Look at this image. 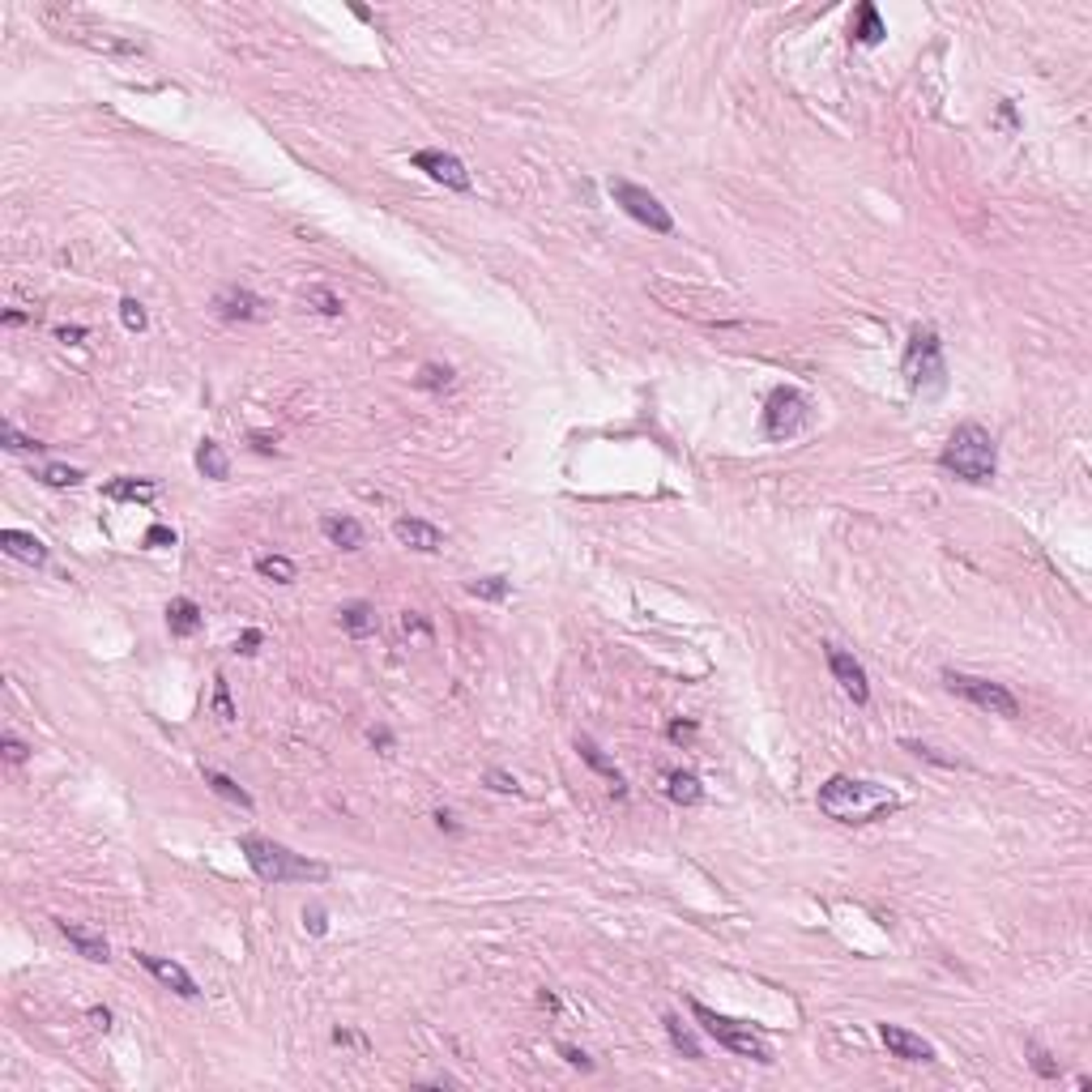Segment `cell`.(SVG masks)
<instances>
[{
    "instance_id": "cell-38",
    "label": "cell",
    "mask_w": 1092,
    "mask_h": 1092,
    "mask_svg": "<svg viewBox=\"0 0 1092 1092\" xmlns=\"http://www.w3.org/2000/svg\"><path fill=\"white\" fill-rule=\"evenodd\" d=\"M261 640H265L261 631H256V628H248V631H243V636H240V640H235V653H243V657H248V653H256V649H261Z\"/></svg>"
},
{
    "instance_id": "cell-14",
    "label": "cell",
    "mask_w": 1092,
    "mask_h": 1092,
    "mask_svg": "<svg viewBox=\"0 0 1092 1092\" xmlns=\"http://www.w3.org/2000/svg\"><path fill=\"white\" fill-rule=\"evenodd\" d=\"M0 551H4L9 559L30 563V568H43V563H48V546H43L34 534H26V530H0Z\"/></svg>"
},
{
    "instance_id": "cell-28",
    "label": "cell",
    "mask_w": 1092,
    "mask_h": 1092,
    "mask_svg": "<svg viewBox=\"0 0 1092 1092\" xmlns=\"http://www.w3.org/2000/svg\"><path fill=\"white\" fill-rule=\"evenodd\" d=\"M414 385H418V389H427V393H444L448 385H453V367L423 363V367H418V376H414Z\"/></svg>"
},
{
    "instance_id": "cell-15",
    "label": "cell",
    "mask_w": 1092,
    "mask_h": 1092,
    "mask_svg": "<svg viewBox=\"0 0 1092 1092\" xmlns=\"http://www.w3.org/2000/svg\"><path fill=\"white\" fill-rule=\"evenodd\" d=\"M56 926H60V935L77 947V956H86V960H95V965H107V960H111V947H107L103 935H95V930H86V926H77V922H56Z\"/></svg>"
},
{
    "instance_id": "cell-35",
    "label": "cell",
    "mask_w": 1092,
    "mask_h": 1092,
    "mask_svg": "<svg viewBox=\"0 0 1092 1092\" xmlns=\"http://www.w3.org/2000/svg\"><path fill=\"white\" fill-rule=\"evenodd\" d=\"M1028 1063H1033V1071H1037V1075H1045V1080H1058V1063H1054L1045 1050H1037V1045H1033V1058H1028Z\"/></svg>"
},
{
    "instance_id": "cell-49",
    "label": "cell",
    "mask_w": 1092,
    "mask_h": 1092,
    "mask_svg": "<svg viewBox=\"0 0 1092 1092\" xmlns=\"http://www.w3.org/2000/svg\"><path fill=\"white\" fill-rule=\"evenodd\" d=\"M998 116H1003V124H1007V128H1016V107H1012V103H1003V107H998Z\"/></svg>"
},
{
    "instance_id": "cell-47",
    "label": "cell",
    "mask_w": 1092,
    "mask_h": 1092,
    "mask_svg": "<svg viewBox=\"0 0 1092 1092\" xmlns=\"http://www.w3.org/2000/svg\"><path fill=\"white\" fill-rule=\"evenodd\" d=\"M86 1019H90L95 1028H103V1033L111 1028V1012H107V1007H90V1012H86Z\"/></svg>"
},
{
    "instance_id": "cell-17",
    "label": "cell",
    "mask_w": 1092,
    "mask_h": 1092,
    "mask_svg": "<svg viewBox=\"0 0 1092 1092\" xmlns=\"http://www.w3.org/2000/svg\"><path fill=\"white\" fill-rule=\"evenodd\" d=\"M320 534L329 538L333 546H341V551H359V546H363V538H367L363 525H359L355 516H333V512H329V516H320Z\"/></svg>"
},
{
    "instance_id": "cell-45",
    "label": "cell",
    "mask_w": 1092,
    "mask_h": 1092,
    "mask_svg": "<svg viewBox=\"0 0 1092 1092\" xmlns=\"http://www.w3.org/2000/svg\"><path fill=\"white\" fill-rule=\"evenodd\" d=\"M401 628L406 631H423V636H431V623L418 615V610H406V619H401Z\"/></svg>"
},
{
    "instance_id": "cell-8",
    "label": "cell",
    "mask_w": 1092,
    "mask_h": 1092,
    "mask_svg": "<svg viewBox=\"0 0 1092 1092\" xmlns=\"http://www.w3.org/2000/svg\"><path fill=\"white\" fill-rule=\"evenodd\" d=\"M943 683H947V691L965 696V700L977 704V708H981V713H990V717H1019V700L1007 691V687H1003V683L973 679V675H956V670H947Z\"/></svg>"
},
{
    "instance_id": "cell-4",
    "label": "cell",
    "mask_w": 1092,
    "mask_h": 1092,
    "mask_svg": "<svg viewBox=\"0 0 1092 1092\" xmlns=\"http://www.w3.org/2000/svg\"><path fill=\"white\" fill-rule=\"evenodd\" d=\"M905 380L913 393H943L947 389V363L943 346L935 338V329H913V338L905 346Z\"/></svg>"
},
{
    "instance_id": "cell-27",
    "label": "cell",
    "mask_w": 1092,
    "mask_h": 1092,
    "mask_svg": "<svg viewBox=\"0 0 1092 1092\" xmlns=\"http://www.w3.org/2000/svg\"><path fill=\"white\" fill-rule=\"evenodd\" d=\"M256 572L273 584H291L294 581V563L286 555H261L256 559Z\"/></svg>"
},
{
    "instance_id": "cell-29",
    "label": "cell",
    "mask_w": 1092,
    "mask_h": 1092,
    "mask_svg": "<svg viewBox=\"0 0 1092 1092\" xmlns=\"http://www.w3.org/2000/svg\"><path fill=\"white\" fill-rule=\"evenodd\" d=\"M470 593L483 598V602H504L508 598V581L504 577H478V581H470Z\"/></svg>"
},
{
    "instance_id": "cell-26",
    "label": "cell",
    "mask_w": 1092,
    "mask_h": 1092,
    "mask_svg": "<svg viewBox=\"0 0 1092 1092\" xmlns=\"http://www.w3.org/2000/svg\"><path fill=\"white\" fill-rule=\"evenodd\" d=\"M661 1024H666V1037L675 1042V1050H679V1054H687V1058H696V1063H700V1058H704V1050H700V1042L691 1037V1028H687V1024H683V1019L675 1016V1012H666V1016H661Z\"/></svg>"
},
{
    "instance_id": "cell-13",
    "label": "cell",
    "mask_w": 1092,
    "mask_h": 1092,
    "mask_svg": "<svg viewBox=\"0 0 1092 1092\" xmlns=\"http://www.w3.org/2000/svg\"><path fill=\"white\" fill-rule=\"evenodd\" d=\"M393 538L401 546H410V551H427V555L444 546V534H439L431 521H418V516H397L393 521Z\"/></svg>"
},
{
    "instance_id": "cell-11",
    "label": "cell",
    "mask_w": 1092,
    "mask_h": 1092,
    "mask_svg": "<svg viewBox=\"0 0 1092 1092\" xmlns=\"http://www.w3.org/2000/svg\"><path fill=\"white\" fill-rule=\"evenodd\" d=\"M879 1037L905 1063H935V1045L918 1037V1033H909V1028H900V1024H879Z\"/></svg>"
},
{
    "instance_id": "cell-31",
    "label": "cell",
    "mask_w": 1092,
    "mask_h": 1092,
    "mask_svg": "<svg viewBox=\"0 0 1092 1092\" xmlns=\"http://www.w3.org/2000/svg\"><path fill=\"white\" fill-rule=\"evenodd\" d=\"M0 439H4V448H9V453H39V448H43L39 439L22 436L13 423H0Z\"/></svg>"
},
{
    "instance_id": "cell-41",
    "label": "cell",
    "mask_w": 1092,
    "mask_h": 1092,
    "mask_svg": "<svg viewBox=\"0 0 1092 1092\" xmlns=\"http://www.w3.org/2000/svg\"><path fill=\"white\" fill-rule=\"evenodd\" d=\"M559 1054L572 1063V1067H581V1071H593V1063H589V1054L584 1050H577V1045H559Z\"/></svg>"
},
{
    "instance_id": "cell-39",
    "label": "cell",
    "mask_w": 1092,
    "mask_h": 1092,
    "mask_svg": "<svg viewBox=\"0 0 1092 1092\" xmlns=\"http://www.w3.org/2000/svg\"><path fill=\"white\" fill-rule=\"evenodd\" d=\"M146 546H175V530H167V525H149Z\"/></svg>"
},
{
    "instance_id": "cell-6",
    "label": "cell",
    "mask_w": 1092,
    "mask_h": 1092,
    "mask_svg": "<svg viewBox=\"0 0 1092 1092\" xmlns=\"http://www.w3.org/2000/svg\"><path fill=\"white\" fill-rule=\"evenodd\" d=\"M607 193L615 196V205H623V214L628 218H636L640 226H649L653 235H670L675 231V218H670V210L657 201L649 188H640V184H631V179H619V175H610L607 179Z\"/></svg>"
},
{
    "instance_id": "cell-18",
    "label": "cell",
    "mask_w": 1092,
    "mask_h": 1092,
    "mask_svg": "<svg viewBox=\"0 0 1092 1092\" xmlns=\"http://www.w3.org/2000/svg\"><path fill=\"white\" fill-rule=\"evenodd\" d=\"M201 623H205V615H201V607H196L193 598H175L167 607V628H171V636H196L201 631Z\"/></svg>"
},
{
    "instance_id": "cell-40",
    "label": "cell",
    "mask_w": 1092,
    "mask_h": 1092,
    "mask_svg": "<svg viewBox=\"0 0 1092 1092\" xmlns=\"http://www.w3.org/2000/svg\"><path fill=\"white\" fill-rule=\"evenodd\" d=\"M248 439H252V448H256L261 457H273V453H278V439L269 436V431H252Z\"/></svg>"
},
{
    "instance_id": "cell-42",
    "label": "cell",
    "mask_w": 1092,
    "mask_h": 1092,
    "mask_svg": "<svg viewBox=\"0 0 1092 1092\" xmlns=\"http://www.w3.org/2000/svg\"><path fill=\"white\" fill-rule=\"evenodd\" d=\"M303 926H308L312 935H325V930H329V922H325V909H316V905H312V909H303Z\"/></svg>"
},
{
    "instance_id": "cell-20",
    "label": "cell",
    "mask_w": 1092,
    "mask_h": 1092,
    "mask_svg": "<svg viewBox=\"0 0 1092 1092\" xmlns=\"http://www.w3.org/2000/svg\"><path fill=\"white\" fill-rule=\"evenodd\" d=\"M853 43H862V48H874V43H883V18H879V9L874 4H858V18H853L850 26Z\"/></svg>"
},
{
    "instance_id": "cell-33",
    "label": "cell",
    "mask_w": 1092,
    "mask_h": 1092,
    "mask_svg": "<svg viewBox=\"0 0 1092 1092\" xmlns=\"http://www.w3.org/2000/svg\"><path fill=\"white\" fill-rule=\"evenodd\" d=\"M0 747H4V760H9V764H26V755H30V747H26L18 734H4Z\"/></svg>"
},
{
    "instance_id": "cell-50",
    "label": "cell",
    "mask_w": 1092,
    "mask_h": 1092,
    "mask_svg": "<svg viewBox=\"0 0 1092 1092\" xmlns=\"http://www.w3.org/2000/svg\"><path fill=\"white\" fill-rule=\"evenodd\" d=\"M436 824L444 828V832H457V824H453V815H448V811H436Z\"/></svg>"
},
{
    "instance_id": "cell-9",
    "label": "cell",
    "mask_w": 1092,
    "mask_h": 1092,
    "mask_svg": "<svg viewBox=\"0 0 1092 1092\" xmlns=\"http://www.w3.org/2000/svg\"><path fill=\"white\" fill-rule=\"evenodd\" d=\"M828 670H832V679L841 683V691L850 696L853 704H867L871 700V683H867V670H862V661L853 653H845V649H836V645H828Z\"/></svg>"
},
{
    "instance_id": "cell-36",
    "label": "cell",
    "mask_w": 1092,
    "mask_h": 1092,
    "mask_svg": "<svg viewBox=\"0 0 1092 1092\" xmlns=\"http://www.w3.org/2000/svg\"><path fill=\"white\" fill-rule=\"evenodd\" d=\"M308 294H312L316 303H320V312H325V316H341V299H338V294H333V291H325V286H316V291H308Z\"/></svg>"
},
{
    "instance_id": "cell-24",
    "label": "cell",
    "mask_w": 1092,
    "mask_h": 1092,
    "mask_svg": "<svg viewBox=\"0 0 1092 1092\" xmlns=\"http://www.w3.org/2000/svg\"><path fill=\"white\" fill-rule=\"evenodd\" d=\"M103 495L116 500V504H124V500H141V504H149V500L158 495V483H149V478H116V483L103 486Z\"/></svg>"
},
{
    "instance_id": "cell-30",
    "label": "cell",
    "mask_w": 1092,
    "mask_h": 1092,
    "mask_svg": "<svg viewBox=\"0 0 1092 1092\" xmlns=\"http://www.w3.org/2000/svg\"><path fill=\"white\" fill-rule=\"evenodd\" d=\"M86 478L81 470H73V465H43L39 470V483H48V486H77Z\"/></svg>"
},
{
    "instance_id": "cell-19",
    "label": "cell",
    "mask_w": 1092,
    "mask_h": 1092,
    "mask_svg": "<svg viewBox=\"0 0 1092 1092\" xmlns=\"http://www.w3.org/2000/svg\"><path fill=\"white\" fill-rule=\"evenodd\" d=\"M577 752H581V760H584V764H589V768H598V773H602V777L610 781V790H615L619 798L628 794V781H623V773H619V768L610 764L607 755L598 752V743H593V738H577Z\"/></svg>"
},
{
    "instance_id": "cell-5",
    "label": "cell",
    "mask_w": 1092,
    "mask_h": 1092,
    "mask_svg": "<svg viewBox=\"0 0 1092 1092\" xmlns=\"http://www.w3.org/2000/svg\"><path fill=\"white\" fill-rule=\"evenodd\" d=\"M691 1016L704 1024V1033L713 1037L717 1045H726L729 1054H738V1058H752V1063H773V1054H768V1045L760 1042L752 1033V1024H738V1019L729 1016H717L713 1007H704V1003H691Z\"/></svg>"
},
{
    "instance_id": "cell-48",
    "label": "cell",
    "mask_w": 1092,
    "mask_h": 1092,
    "mask_svg": "<svg viewBox=\"0 0 1092 1092\" xmlns=\"http://www.w3.org/2000/svg\"><path fill=\"white\" fill-rule=\"evenodd\" d=\"M26 320H30V312H18V308H9L0 316V325H26Z\"/></svg>"
},
{
    "instance_id": "cell-12",
    "label": "cell",
    "mask_w": 1092,
    "mask_h": 1092,
    "mask_svg": "<svg viewBox=\"0 0 1092 1092\" xmlns=\"http://www.w3.org/2000/svg\"><path fill=\"white\" fill-rule=\"evenodd\" d=\"M137 965L141 969H149L167 990H175L179 998H196L201 990H196V981H193V973L184 969V965H175V960H163V956H149V951H137Z\"/></svg>"
},
{
    "instance_id": "cell-23",
    "label": "cell",
    "mask_w": 1092,
    "mask_h": 1092,
    "mask_svg": "<svg viewBox=\"0 0 1092 1092\" xmlns=\"http://www.w3.org/2000/svg\"><path fill=\"white\" fill-rule=\"evenodd\" d=\"M196 470H201L205 478H214V483H222V478L231 474V457L222 453L218 439H201V448H196Z\"/></svg>"
},
{
    "instance_id": "cell-3",
    "label": "cell",
    "mask_w": 1092,
    "mask_h": 1092,
    "mask_svg": "<svg viewBox=\"0 0 1092 1092\" xmlns=\"http://www.w3.org/2000/svg\"><path fill=\"white\" fill-rule=\"evenodd\" d=\"M240 853L256 871V879H265V883H320V879H329L325 862H312V858L286 850L269 836H252V832L240 836Z\"/></svg>"
},
{
    "instance_id": "cell-52",
    "label": "cell",
    "mask_w": 1092,
    "mask_h": 1092,
    "mask_svg": "<svg viewBox=\"0 0 1092 1092\" xmlns=\"http://www.w3.org/2000/svg\"><path fill=\"white\" fill-rule=\"evenodd\" d=\"M538 998H542V1007H551V1012H559V998H555V995H546V990H542V995H538Z\"/></svg>"
},
{
    "instance_id": "cell-25",
    "label": "cell",
    "mask_w": 1092,
    "mask_h": 1092,
    "mask_svg": "<svg viewBox=\"0 0 1092 1092\" xmlns=\"http://www.w3.org/2000/svg\"><path fill=\"white\" fill-rule=\"evenodd\" d=\"M205 785L218 794V798H226V802H235V806H243V811H252V794L243 790L240 781H231L226 773H218V768H205Z\"/></svg>"
},
{
    "instance_id": "cell-34",
    "label": "cell",
    "mask_w": 1092,
    "mask_h": 1092,
    "mask_svg": "<svg viewBox=\"0 0 1092 1092\" xmlns=\"http://www.w3.org/2000/svg\"><path fill=\"white\" fill-rule=\"evenodd\" d=\"M905 752H913L918 760H930V764H943V768H956V760H951V755H939L935 747H922V743H905Z\"/></svg>"
},
{
    "instance_id": "cell-16",
    "label": "cell",
    "mask_w": 1092,
    "mask_h": 1092,
    "mask_svg": "<svg viewBox=\"0 0 1092 1092\" xmlns=\"http://www.w3.org/2000/svg\"><path fill=\"white\" fill-rule=\"evenodd\" d=\"M214 308H218L222 320H256L265 303H261L252 291H243V286H231V291H222L218 299H214Z\"/></svg>"
},
{
    "instance_id": "cell-37",
    "label": "cell",
    "mask_w": 1092,
    "mask_h": 1092,
    "mask_svg": "<svg viewBox=\"0 0 1092 1092\" xmlns=\"http://www.w3.org/2000/svg\"><path fill=\"white\" fill-rule=\"evenodd\" d=\"M486 785H491V790H500V794H516V777L500 773V768H491V773H486Z\"/></svg>"
},
{
    "instance_id": "cell-46",
    "label": "cell",
    "mask_w": 1092,
    "mask_h": 1092,
    "mask_svg": "<svg viewBox=\"0 0 1092 1092\" xmlns=\"http://www.w3.org/2000/svg\"><path fill=\"white\" fill-rule=\"evenodd\" d=\"M691 734H696V722H675L670 726V743H687Z\"/></svg>"
},
{
    "instance_id": "cell-43",
    "label": "cell",
    "mask_w": 1092,
    "mask_h": 1092,
    "mask_svg": "<svg viewBox=\"0 0 1092 1092\" xmlns=\"http://www.w3.org/2000/svg\"><path fill=\"white\" fill-rule=\"evenodd\" d=\"M214 708H218L222 722H231V717H235V708H231V696H226V679H218V696H214Z\"/></svg>"
},
{
    "instance_id": "cell-51",
    "label": "cell",
    "mask_w": 1092,
    "mask_h": 1092,
    "mask_svg": "<svg viewBox=\"0 0 1092 1092\" xmlns=\"http://www.w3.org/2000/svg\"><path fill=\"white\" fill-rule=\"evenodd\" d=\"M371 743H380V747H393V738H389V729H371Z\"/></svg>"
},
{
    "instance_id": "cell-2",
    "label": "cell",
    "mask_w": 1092,
    "mask_h": 1092,
    "mask_svg": "<svg viewBox=\"0 0 1092 1092\" xmlns=\"http://www.w3.org/2000/svg\"><path fill=\"white\" fill-rule=\"evenodd\" d=\"M939 465H943L947 474H956L960 483L986 486L998 470L995 436H990L981 423H960V427L947 436L943 453H939Z\"/></svg>"
},
{
    "instance_id": "cell-7",
    "label": "cell",
    "mask_w": 1092,
    "mask_h": 1092,
    "mask_svg": "<svg viewBox=\"0 0 1092 1092\" xmlns=\"http://www.w3.org/2000/svg\"><path fill=\"white\" fill-rule=\"evenodd\" d=\"M811 423V401L798 389H773L764 401V436L768 439H794Z\"/></svg>"
},
{
    "instance_id": "cell-21",
    "label": "cell",
    "mask_w": 1092,
    "mask_h": 1092,
    "mask_svg": "<svg viewBox=\"0 0 1092 1092\" xmlns=\"http://www.w3.org/2000/svg\"><path fill=\"white\" fill-rule=\"evenodd\" d=\"M338 619H341V631H350V636H371V631L380 628V615H376L371 602H350V607L338 610Z\"/></svg>"
},
{
    "instance_id": "cell-44",
    "label": "cell",
    "mask_w": 1092,
    "mask_h": 1092,
    "mask_svg": "<svg viewBox=\"0 0 1092 1092\" xmlns=\"http://www.w3.org/2000/svg\"><path fill=\"white\" fill-rule=\"evenodd\" d=\"M81 338H86L81 325H60V329H56V341H65V346H77Z\"/></svg>"
},
{
    "instance_id": "cell-32",
    "label": "cell",
    "mask_w": 1092,
    "mask_h": 1092,
    "mask_svg": "<svg viewBox=\"0 0 1092 1092\" xmlns=\"http://www.w3.org/2000/svg\"><path fill=\"white\" fill-rule=\"evenodd\" d=\"M120 320H124V329H133V333H141V329L149 325L146 308H141L137 299H124V303H120Z\"/></svg>"
},
{
    "instance_id": "cell-22",
    "label": "cell",
    "mask_w": 1092,
    "mask_h": 1092,
    "mask_svg": "<svg viewBox=\"0 0 1092 1092\" xmlns=\"http://www.w3.org/2000/svg\"><path fill=\"white\" fill-rule=\"evenodd\" d=\"M666 794H670V802H679V806H700L704 802V785L696 773H683V768H675L670 777H666Z\"/></svg>"
},
{
    "instance_id": "cell-10",
    "label": "cell",
    "mask_w": 1092,
    "mask_h": 1092,
    "mask_svg": "<svg viewBox=\"0 0 1092 1092\" xmlns=\"http://www.w3.org/2000/svg\"><path fill=\"white\" fill-rule=\"evenodd\" d=\"M414 167L427 171L436 184H444V188H457V193H465L470 188V171H465V163L457 158V154H444V149H418L414 154Z\"/></svg>"
},
{
    "instance_id": "cell-1",
    "label": "cell",
    "mask_w": 1092,
    "mask_h": 1092,
    "mask_svg": "<svg viewBox=\"0 0 1092 1092\" xmlns=\"http://www.w3.org/2000/svg\"><path fill=\"white\" fill-rule=\"evenodd\" d=\"M820 811L836 824H874L883 815H892L900 806V798L879 785V781H858V777H832L828 785H820Z\"/></svg>"
}]
</instances>
